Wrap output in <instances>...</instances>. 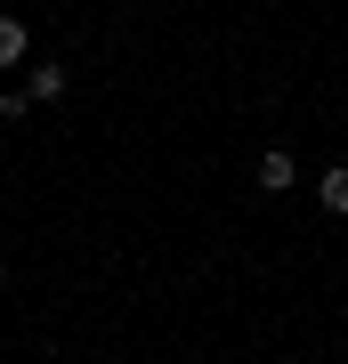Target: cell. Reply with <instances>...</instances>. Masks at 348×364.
I'll use <instances>...</instances> for the list:
<instances>
[{
    "label": "cell",
    "mask_w": 348,
    "mask_h": 364,
    "mask_svg": "<svg viewBox=\"0 0 348 364\" xmlns=\"http://www.w3.org/2000/svg\"><path fill=\"white\" fill-rule=\"evenodd\" d=\"M251 186H259V195H292V186H300V154H292V146H268L259 170H251Z\"/></svg>",
    "instance_id": "1"
},
{
    "label": "cell",
    "mask_w": 348,
    "mask_h": 364,
    "mask_svg": "<svg viewBox=\"0 0 348 364\" xmlns=\"http://www.w3.org/2000/svg\"><path fill=\"white\" fill-rule=\"evenodd\" d=\"M25 65H33V33H25V16L0 9V73H25Z\"/></svg>",
    "instance_id": "2"
},
{
    "label": "cell",
    "mask_w": 348,
    "mask_h": 364,
    "mask_svg": "<svg viewBox=\"0 0 348 364\" xmlns=\"http://www.w3.org/2000/svg\"><path fill=\"white\" fill-rule=\"evenodd\" d=\"M25 97L33 105H57L65 97V65H57V57H33V65H25Z\"/></svg>",
    "instance_id": "3"
},
{
    "label": "cell",
    "mask_w": 348,
    "mask_h": 364,
    "mask_svg": "<svg viewBox=\"0 0 348 364\" xmlns=\"http://www.w3.org/2000/svg\"><path fill=\"white\" fill-rule=\"evenodd\" d=\"M316 203L332 210V219H348V162H332V170H316Z\"/></svg>",
    "instance_id": "4"
},
{
    "label": "cell",
    "mask_w": 348,
    "mask_h": 364,
    "mask_svg": "<svg viewBox=\"0 0 348 364\" xmlns=\"http://www.w3.org/2000/svg\"><path fill=\"white\" fill-rule=\"evenodd\" d=\"M0 291H9V259H0Z\"/></svg>",
    "instance_id": "5"
}]
</instances>
